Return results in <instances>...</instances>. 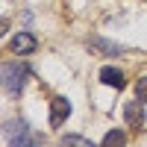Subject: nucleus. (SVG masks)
<instances>
[{"label":"nucleus","mask_w":147,"mask_h":147,"mask_svg":"<svg viewBox=\"0 0 147 147\" xmlns=\"http://www.w3.org/2000/svg\"><path fill=\"white\" fill-rule=\"evenodd\" d=\"M27 77H30V68L27 65H21V62L3 65V88L9 94H21L24 85H27Z\"/></svg>","instance_id":"obj_1"},{"label":"nucleus","mask_w":147,"mask_h":147,"mask_svg":"<svg viewBox=\"0 0 147 147\" xmlns=\"http://www.w3.org/2000/svg\"><path fill=\"white\" fill-rule=\"evenodd\" d=\"M3 138H6V144H38L41 138H30L27 136V124H24V121H21V124H18V121H12V124H6L3 127Z\"/></svg>","instance_id":"obj_2"},{"label":"nucleus","mask_w":147,"mask_h":147,"mask_svg":"<svg viewBox=\"0 0 147 147\" xmlns=\"http://www.w3.org/2000/svg\"><path fill=\"white\" fill-rule=\"evenodd\" d=\"M68 115H71V103L65 100V97H56V100L50 103V124L53 127H62L68 121Z\"/></svg>","instance_id":"obj_3"},{"label":"nucleus","mask_w":147,"mask_h":147,"mask_svg":"<svg viewBox=\"0 0 147 147\" xmlns=\"http://www.w3.org/2000/svg\"><path fill=\"white\" fill-rule=\"evenodd\" d=\"M9 47H12L15 53H21V56H24V53H32L35 47H38V41H35V38H32L30 32H18L15 38L9 41Z\"/></svg>","instance_id":"obj_4"},{"label":"nucleus","mask_w":147,"mask_h":147,"mask_svg":"<svg viewBox=\"0 0 147 147\" xmlns=\"http://www.w3.org/2000/svg\"><path fill=\"white\" fill-rule=\"evenodd\" d=\"M100 82L112 85V88H124V74H121L118 68H103L100 71Z\"/></svg>","instance_id":"obj_5"},{"label":"nucleus","mask_w":147,"mask_h":147,"mask_svg":"<svg viewBox=\"0 0 147 147\" xmlns=\"http://www.w3.org/2000/svg\"><path fill=\"white\" fill-rule=\"evenodd\" d=\"M91 47H94V50H100V53H109V56L124 53V47H121V44H115V41H106V38H91Z\"/></svg>","instance_id":"obj_6"},{"label":"nucleus","mask_w":147,"mask_h":147,"mask_svg":"<svg viewBox=\"0 0 147 147\" xmlns=\"http://www.w3.org/2000/svg\"><path fill=\"white\" fill-rule=\"evenodd\" d=\"M138 103H141V100L136 97V103H127V109H124V115H127L129 124H144V109H141Z\"/></svg>","instance_id":"obj_7"},{"label":"nucleus","mask_w":147,"mask_h":147,"mask_svg":"<svg viewBox=\"0 0 147 147\" xmlns=\"http://www.w3.org/2000/svg\"><path fill=\"white\" fill-rule=\"evenodd\" d=\"M124 141H127V136H124L121 129H112V132H106V138H103V144H106V147H115V144H124Z\"/></svg>","instance_id":"obj_8"},{"label":"nucleus","mask_w":147,"mask_h":147,"mask_svg":"<svg viewBox=\"0 0 147 147\" xmlns=\"http://www.w3.org/2000/svg\"><path fill=\"white\" fill-rule=\"evenodd\" d=\"M136 97L141 103H147V77H141L138 82H136Z\"/></svg>","instance_id":"obj_9"},{"label":"nucleus","mask_w":147,"mask_h":147,"mask_svg":"<svg viewBox=\"0 0 147 147\" xmlns=\"http://www.w3.org/2000/svg\"><path fill=\"white\" fill-rule=\"evenodd\" d=\"M62 144H80V147H88L91 141L82 138V136H62Z\"/></svg>","instance_id":"obj_10"}]
</instances>
